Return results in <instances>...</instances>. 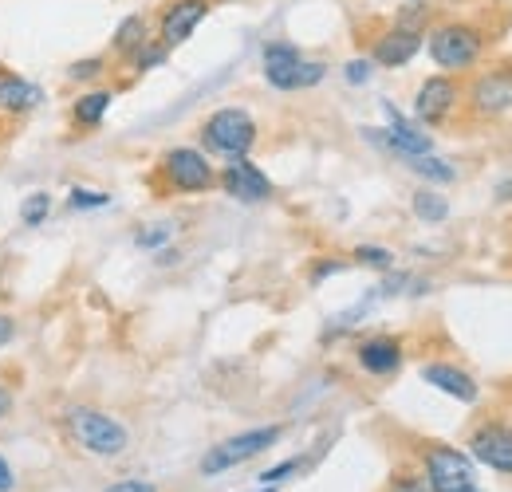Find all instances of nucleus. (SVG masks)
<instances>
[{"instance_id":"nucleus-31","label":"nucleus","mask_w":512,"mask_h":492,"mask_svg":"<svg viewBox=\"0 0 512 492\" xmlns=\"http://www.w3.org/2000/svg\"><path fill=\"white\" fill-rule=\"evenodd\" d=\"M390 492H430L422 481H414V477H398L394 485H390Z\"/></svg>"},{"instance_id":"nucleus-7","label":"nucleus","mask_w":512,"mask_h":492,"mask_svg":"<svg viewBox=\"0 0 512 492\" xmlns=\"http://www.w3.org/2000/svg\"><path fill=\"white\" fill-rule=\"evenodd\" d=\"M426 481H430V492H481L473 485V461L449 445L426 449Z\"/></svg>"},{"instance_id":"nucleus-28","label":"nucleus","mask_w":512,"mask_h":492,"mask_svg":"<svg viewBox=\"0 0 512 492\" xmlns=\"http://www.w3.org/2000/svg\"><path fill=\"white\" fill-rule=\"evenodd\" d=\"M103 60H79L67 67V79H95V75H103Z\"/></svg>"},{"instance_id":"nucleus-21","label":"nucleus","mask_w":512,"mask_h":492,"mask_svg":"<svg viewBox=\"0 0 512 492\" xmlns=\"http://www.w3.org/2000/svg\"><path fill=\"white\" fill-rule=\"evenodd\" d=\"M414 174H422V178H430V182H442L449 185L457 174H453V166L449 162H442V158H430V154H418V158H402Z\"/></svg>"},{"instance_id":"nucleus-22","label":"nucleus","mask_w":512,"mask_h":492,"mask_svg":"<svg viewBox=\"0 0 512 492\" xmlns=\"http://www.w3.org/2000/svg\"><path fill=\"white\" fill-rule=\"evenodd\" d=\"M166 52H170V48H166L162 40H146V44L130 56V63H134V71H154V67L166 63Z\"/></svg>"},{"instance_id":"nucleus-19","label":"nucleus","mask_w":512,"mask_h":492,"mask_svg":"<svg viewBox=\"0 0 512 492\" xmlns=\"http://www.w3.org/2000/svg\"><path fill=\"white\" fill-rule=\"evenodd\" d=\"M146 40H150V24H146V16H127V20L119 24V32H115V52L130 60Z\"/></svg>"},{"instance_id":"nucleus-3","label":"nucleus","mask_w":512,"mask_h":492,"mask_svg":"<svg viewBox=\"0 0 512 492\" xmlns=\"http://www.w3.org/2000/svg\"><path fill=\"white\" fill-rule=\"evenodd\" d=\"M201 142L209 154H221V158H245L256 146V123L249 111L241 107H221L213 111L205 126H201Z\"/></svg>"},{"instance_id":"nucleus-5","label":"nucleus","mask_w":512,"mask_h":492,"mask_svg":"<svg viewBox=\"0 0 512 492\" xmlns=\"http://www.w3.org/2000/svg\"><path fill=\"white\" fill-rule=\"evenodd\" d=\"M276 441H280V426H260V430L237 433V437H229V441H217V445L201 457V473H205V477H217V473H225V469H233V465H245V461L260 457V453L272 449Z\"/></svg>"},{"instance_id":"nucleus-26","label":"nucleus","mask_w":512,"mask_h":492,"mask_svg":"<svg viewBox=\"0 0 512 492\" xmlns=\"http://www.w3.org/2000/svg\"><path fill=\"white\" fill-rule=\"evenodd\" d=\"M343 75H347V83H351V87H363V83L375 75V63L367 60V56H359V60H351L347 67H343Z\"/></svg>"},{"instance_id":"nucleus-20","label":"nucleus","mask_w":512,"mask_h":492,"mask_svg":"<svg viewBox=\"0 0 512 492\" xmlns=\"http://www.w3.org/2000/svg\"><path fill=\"white\" fill-rule=\"evenodd\" d=\"M410 205H414V217L426 221V225H442V221L449 217V201L438 193V189H418Z\"/></svg>"},{"instance_id":"nucleus-33","label":"nucleus","mask_w":512,"mask_h":492,"mask_svg":"<svg viewBox=\"0 0 512 492\" xmlns=\"http://www.w3.org/2000/svg\"><path fill=\"white\" fill-rule=\"evenodd\" d=\"M16 489V477H12V469H8V461L0 457V492H12Z\"/></svg>"},{"instance_id":"nucleus-2","label":"nucleus","mask_w":512,"mask_h":492,"mask_svg":"<svg viewBox=\"0 0 512 492\" xmlns=\"http://www.w3.org/2000/svg\"><path fill=\"white\" fill-rule=\"evenodd\" d=\"M323 75H327V63L308 60L296 44H284V40L264 44V79L276 91H308L323 83Z\"/></svg>"},{"instance_id":"nucleus-17","label":"nucleus","mask_w":512,"mask_h":492,"mask_svg":"<svg viewBox=\"0 0 512 492\" xmlns=\"http://www.w3.org/2000/svg\"><path fill=\"white\" fill-rule=\"evenodd\" d=\"M40 99H44V91H40L36 83H28V79H20V75H0V111L24 115V111L40 107Z\"/></svg>"},{"instance_id":"nucleus-32","label":"nucleus","mask_w":512,"mask_h":492,"mask_svg":"<svg viewBox=\"0 0 512 492\" xmlns=\"http://www.w3.org/2000/svg\"><path fill=\"white\" fill-rule=\"evenodd\" d=\"M335 272H343V264H339V260H323L320 268L312 272V284H320L323 276H335Z\"/></svg>"},{"instance_id":"nucleus-16","label":"nucleus","mask_w":512,"mask_h":492,"mask_svg":"<svg viewBox=\"0 0 512 492\" xmlns=\"http://www.w3.org/2000/svg\"><path fill=\"white\" fill-rule=\"evenodd\" d=\"M422 382L449 394V398H457V402H477V394H481L477 382L469 378V370L453 367V363H426L422 367Z\"/></svg>"},{"instance_id":"nucleus-6","label":"nucleus","mask_w":512,"mask_h":492,"mask_svg":"<svg viewBox=\"0 0 512 492\" xmlns=\"http://www.w3.org/2000/svg\"><path fill=\"white\" fill-rule=\"evenodd\" d=\"M162 182L170 185L174 193H205L213 189L217 174L209 166V158L193 146H174L162 154Z\"/></svg>"},{"instance_id":"nucleus-14","label":"nucleus","mask_w":512,"mask_h":492,"mask_svg":"<svg viewBox=\"0 0 512 492\" xmlns=\"http://www.w3.org/2000/svg\"><path fill=\"white\" fill-rule=\"evenodd\" d=\"M221 189L229 193V197H237V201H268L272 197V182L256 170L249 158H233L225 170H221Z\"/></svg>"},{"instance_id":"nucleus-8","label":"nucleus","mask_w":512,"mask_h":492,"mask_svg":"<svg viewBox=\"0 0 512 492\" xmlns=\"http://www.w3.org/2000/svg\"><path fill=\"white\" fill-rule=\"evenodd\" d=\"M469 107L481 119H501L512 111V63H497L481 71L469 87Z\"/></svg>"},{"instance_id":"nucleus-18","label":"nucleus","mask_w":512,"mask_h":492,"mask_svg":"<svg viewBox=\"0 0 512 492\" xmlns=\"http://www.w3.org/2000/svg\"><path fill=\"white\" fill-rule=\"evenodd\" d=\"M111 103H115V91H111V87H95V91H87V95L75 99L71 119H75L79 126H99L103 123V115L111 111Z\"/></svg>"},{"instance_id":"nucleus-4","label":"nucleus","mask_w":512,"mask_h":492,"mask_svg":"<svg viewBox=\"0 0 512 492\" xmlns=\"http://www.w3.org/2000/svg\"><path fill=\"white\" fill-rule=\"evenodd\" d=\"M67 430H71L79 449H87V453H95V457H119L130 445V433L123 430L115 418H107V414H99V410H91V406L67 410Z\"/></svg>"},{"instance_id":"nucleus-15","label":"nucleus","mask_w":512,"mask_h":492,"mask_svg":"<svg viewBox=\"0 0 512 492\" xmlns=\"http://www.w3.org/2000/svg\"><path fill=\"white\" fill-rule=\"evenodd\" d=\"M359 367L375 378L386 374H398L402 370V343L394 335H375V339H363L359 343Z\"/></svg>"},{"instance_id":"nucleus-25","label":"nucleus","mask_w":512,"mask_h":492,"mask_svg":"<svg viewBox=\"0 0 512 492\" xmlns=\"http://www.w3.org/2000/svg\"><path fill=\"white\" fill-rule=\"evenodd\" d=\"M300 465H304V457H292V461H284V465H272V469L260 473V485H280V481H288Z\"/></svg>"},{"instance_id":"nucleus-29","label":"nucleus","mask_w":512,"mask_h":492,"mask_svg":"<svg viewBox=\"0 0 512 492\" xmlns=\"http://www.w3.org/2000/svg\"><path fill=\"white\" fill-rule=\"evenodd\" d=\"M166 237H170V229H166V225H162V229H146V233H138V248H158Z\"/></svg>"},{"instance_id":"nucleus-23","label":"nucleus","mask_w":512,"mask_h":492,"mask_svg":"<svg viewBox=\"0 0 512 492\" xmlns=\"http://www.w3.org/2000/svg\"><path fill=\"white\" fill-rule=\"evenodd\" d=\"M48 213H52V197H48V193H32V197H24V205H20V221H24V225H44Z\"/></svg>"},{"instance_id":"nucleus-1","label":"nucleus","mask_w":512,"mask_h":492,"mask_svg":"<svg viewBox=\"0 0 512 492\" xmlns=\"http://www.w3.org/2000/svg\"><path fill=\"white\" fill-rule=\"evenodd\" d=\"M485 48H489L485 28H481V24H469V20H442V24H434L430 36H426L430 60L438 63L446 75L477 67L481 56H485Z\"/></svg>"},{"instance_id":"nucleus-24","label":"nucleus","mask_w":512,"mask_h":492,"mask_svg":"<svg viewBox=\"0 0 512 492\" xmlns=\"http://www.w3.org/2000/svg\"><path fill=\"white\" fill-rule=\"evenodd\" d=\"M355 260L367 264V268H390L394 264V252L383 245H359L355 248Z\"/></svg>"},{"instance_id":"nucleus-30","label":"nucleus","mask_w":512,"mask_h":492,"mask_svg":"<svg viewBox=\"0 0 512 492\" xmlns=\"http://www.w3.org/2000/svg\"><path fill=\"white\" fill-rule=\"evenodd\" d=\"M103 492H158L150 481H119V485H107Z\"/></svg>"},{"instance_id":"nucleus-35","label":"nucleus","mask_w":512,"mask_h":492,"mask_svg":"<svg viewBox=\"0 0 512 492\" xmlns=\"http://www.w3.org/2000/svg\"><path fill=\"white\" fill-rule=\"evenodd\" d=\"M8 410H12V394L0 386V418H8Z\"/></svg>"},{"instance_id":"nucleus-27","label":"nucleus","mask_w":512,"mask_h":492,"mask_svg":"<svg viewBox=\"0 0 512 492\" xmlns=\"http://www.w3.org/2000/svg\"><path fill=\"white\" fill-rule=\"evenodd\" d=\"M107 201H111L107 193H87V189H71V197H67L71 209H99V205H107Z\"/></svg>"},{"instance_id":"nucleus-10","label":"nucleus","mask_w":512,"mask_h":492,"mask_svg":"<svg viewBox=\"0 0 512 492\" xmlns=\"http://www.w3.org/2000/svg\"><path fill=\"white\" fill-rule=\"evenodd\" d=\"M422 48H426L422 28H410V24H398V20H394L383 36L375 40L371 63H379V67H406Z\"/></svg>"},{"instance_id":"nucleus-12","label":"nucleus","mask_w":512,"mask_h":492,"mask_svg":"<svg viewBox=\"0 0 512 492\" xmlns=\"http://www.w3.org/2000/svg\"><path fill=\"white\" fill-rule=\"evenodd\" d=\"M469 449L481 465L497 469V473H512V426L505 422H489L469 437Z\"/></svg>"},{"instance_id":"nucleus-11","label":"nucleus","mask_w":512,"mask_h":492,"mask_svg":"<svg viewBox=\"0 0 512 492\" xmlns=\"http://www.w3.org/2000/svg\"><path fill=\"white\" fill-rule=\"evenodd\" d=\"M205 16H209V0H170L166 12H162V20H158V40L166 48L186 44Z\"/></svg>"},{"instance_id":"nucleus-9","label":"nucleus","mask_w":512,"mask_h":492,"mask_svg":"<svg viewBox=\"0 0 512 492\" xmlns=\"http://www.w3.org/2000/svg\"><path fill=\"white\" fill-rule=\"evenodd\" d=\"M457 99H461V83H457L453 75H430V79L418 87V95H414V115L426 126H438L453 115Z\"/></svg>"},{"instance_id":"nucleus-13","label":"nucleus","mask_w":512,"mask_h":492,"mask_svg":"<svg viewBox=\"0 0 512 492\" xmlns=\"http://www.w3.org/2000/svg\"><path fill=\"white\" fill-rule=\"evenodd\" d=\"M383 111H386V119H390V126H386V134H371L375 142L390 146L398 158H418V154H430V150H434L430 134H422L414 123H406L394 103H383Z\"/></svg>"},{"instance_id":"nucleus-34","label":"nucleus","mask_w":512,"mask_h":492,"mask_svg":"<svg viewBox=\"0 0 512 492\" xmlns=\"http://www.w3.org/2000/svg\"><path fill=\"white\" fill-rule=\"evenodd\" d=\"M12 335H16V323H12L8 315H0V347H4V343H8Z\"/></svg>"}]
</instances>
